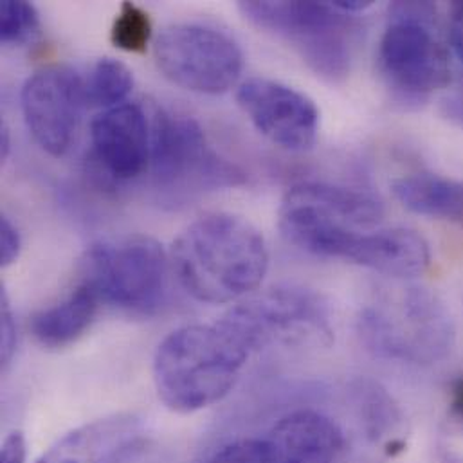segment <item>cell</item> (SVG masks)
<instances>
[{
  "label": "cell",
  "instance_id": "cell-1",
  "mask_svg": "<svg viewBox=\"0 0 463 463\" xmlns=\"http://www.w3.org/2000/svg\"><path fill=\"white\" fill-rule=\"evenodd\" d=\"M172 270L197 301L224 305L252 294L269 270L263 234L247 219L208 213L186 226L170 252Z\"/></svg>",
  "mask_w": 463,
  "mask_h": 463
},
{
  "label": "cell",
  "instance_id": "cell-2",
  "mask_svg": "<svg viewBox=\"0 0 463 463\" xmlns=\"http://www.w3.org/2000/svg\"><path fill=\"white\" fill-rule=\"evenodd\" d=\"M250 352L224 328L190 325L157 346L154 384L159 399L177 413H197L226 399Z\"/></svg>",
  "mask_w": 463,
  "mask_h": 463
},
{
  "label": "cell",
  "instance_id": "cell-3",
  "mask_svg": "<svg viewBox=\"0 0 463 463\" xmlns=\"http://www.w3.org/2000/svg\"><path fill=\"white\" fill-rule=\"evenodd\" d=\"M384 208L375 197L328 183H299L287 190L278 226L301 250L345 260L361 232L381 226Z\"/></svg>",
  "mask_w": 463,
  "mask_h": 463
},
{
  "label": "cell",
  "instance_id": "cell-4",
  "mask_svg": "<svg viewBox=\"0 0 463 463\" xmlns=\"http://www.w3.org/2000/svg\"><path fill=\"white\" fill-rule=\"evenodd\" d=\"M357 332L375 355L411 364L446 359L457 337L448 307L424 287H408L366 307L357 319Z\"/></svg>",
  "mask_w": 463,
  "mask_h": 463
},
{
  "label": "cell",
  "instance_id": "cell-5",
  "mask_svg": "<svg viewBox=\"0 0 463 463\" xmlns=\"http://www.w3.org/2000/svg\"><path fill=\"white\" fill-rule=\"evenodd\" d=\"M170 256L146 234H121L94 241L83 254L80 281L101 299L132 314H152L166 298Z\"/></svg>",
  "mask_w": 463,
  "mask_h": 463
},
{
  "label": "cell",
  "instance_id": "cell-6",
  "mask_svg": "<svg viewBox=\"0 0 463 463\" xmlns=\"http://www.w3.org/2000/svg\"><path fill=\"white\" fill-rule=\"evenodd\" d=\"M148 168L156 190L170 203L247 181L236 165L213 148L197 119L163 109L152 118Z\"/></svg>",
  "mask_w": 463,
  "mask_h": 463
},
{
  "label": "cell",
  "instance_id": "cell-7",
  "mask_svg": "<svg viewBox=\"0 0 463 463\" xmlns=\"http://www.w3.org/2000/svg\"><path fill=\"white\" fill-rule=\"evenodd\" d=\"M241 14L294 47L319 78L339 83L350 74L354 22L332 2H240Z\"/></svg>",
  "mask_w": 463,
  "mask_h": 463
},
{
  "label": "cell",
  "instance_id": "cell-8",
  "mask_svg": "<svg viewBox=\"0 0 463 463\" xmlns=\"http://www.w3.org/2000/svg\"><path fill=\"white\" fill-rule=\"evenodd\" d=\"M219 323L252 354L270 345L330 346L334 330L326 301L314 290L279 285L230 308Z\"/></svg>",
  "mask_w": 463,
  "mask_h": 463
},
{
  "label": "cell",
  "instance_id": "cell-9",
  "mask_svg": "<svg viewBox=\"0 0 463 463\" xmlns=\"http://www.w3.org/2000/svg\"><path fill=\"white\" fill-rule=\"evenodd\" d=\"M157 69L174 85L203 94L230 92L243 72V52L230 33L199 22L165 27L154 43Z\"/></svg>",
  "mask_w": 463,
  "mask_h": 463
},
{
  "label": "cell",
  "instance_id": "cell-10",
  "mask_svg": "<svg viewBox=\"0 0 463 463\" xmlns=\"http://www.w3.org/2000/svg\"><path fill=\"white\" fill-rule=\"evenodd\" d=\"M377 51V67L393 96L402 103H422L451 81L446 47L430 22L390 14Z\"/></svg>",
  "mask_w": 463,
  "mask_h": 463
},
{
  "label": "cell",
  "instance_id": "cell-11",
  "mask_svg": "<svg viewBox=\"0 0 463 463\" xmlns=\"http://www.w3.org/2000/svg\"><path fill=\"white\" fill-rule=\"evenodd\" d=\"M25 127L49 156L61 157L72 145L87 107L85 78L69 65H49L27 78L20 92Z\"/></svg>",
  "mask_w": 463,
  "mask_h": 463
},
{
  "label": "cell",
  "instance_id": "cell-12",
  "mask_svg": "<svg viewBox=\"0 0 463 463\" xmlns=\"http://www.w3.org/2000/svg\"><path fill=\"white\" fill-rule=\"evenodd\" d=\"M236 103L265 139L287 152H307L317 141L319 110L290 85L249 78L236 89Z\"/></svg>",
  "mask_w": 463,
  "mask_h": 463
},
{
  "label": "cell",
  "instance_id": "cell-13",
  "mask_svg": "<svg viewBox=\"0 0 463 463\" xmlns=\"http://www.w3.org/2000/svg\"><path fill=\"white\" fill-rule=\"evenodd\" d=\"M92 159L112 183H128L150 166L152 121L137 103L99 112L90 123Z\"/></svg>",
  "mask_w": 463,
  "mask_h": 463
},
{
  "label": "cell",
  "instance_id": "cell-14",
  "mask_svg": "<svg viewBox=\"0 0 463 463\" xmlns=\"http://www.w3.org/2000/svg\"><path fill=\"white\" fill-rule=\"evenodd\" d=\"M143 440V422L116 413L63 435L34 463H123Z\"/></svg>",
  "mask_w": 463,
  "mask_h": 463
},
{
  "label": "cell",
  "instance_id": "cell-15",
  "mask_svg": "<svg viewBox=\"0 0 463 463\" xmlns=\"http://www.w3.org/2000/svg\"><path fill=\"white\" fill-rule=\"evenodd\" d=\"M290 463H348L354 440L330 415L296 410L283 415L267 433Z\"/></svg>",
  "mask_w": 463,
  "mask_h": 463
},
{
  "label": "cell",
  "instance_id": "cell-16",
  "mask_svg": "<svg viewBox=\"0 0 463 463\" xmlns=\"http://www.w3.org/2000/svg\"><path fill=\"white\" fill-rule=\"evenodd\" d=\"M346 261L393 278H415L431 265V247L420 232L390 228L361 232L350 245Z\"/></svg>",
  "mask_w": 463,
  "mask_h": 463
},
{
  "label": "cell",
  "instance_id": "cell-17",
  "mask_svg": "<svg viewBox=\"0 0 463 463\" xmlns=\"http://www.w3.org/2000/svg\"><path fill=\"white\" fill-rule=\"evenodd\" d=\"M99 305L98 294L87 283L78 281L61 301L31 316V335L47 350L67 348L90 328Z\"/></svg>",
  "mask_w": 463,
  "mask_h": 463
},
{
  "label": "cell",
  "instance_id": "cell-18",
  "mask_svg": "<svg viewBox=\"0 0 463 463\" xmlns=\"http://www.w3.org/2000/svg\"><path fill=\"white\" fill-rule=\"evenodd\" d=\"M392 192L411 213L463 226L462 181L420 172L393 181Z\"/></svg>",
  "mask_w": 463,
  "mask_h": 463
},
{
  "label": "cell",
  "instance_id": "cell-19",
  "mask_svg": "<svg viewBox=\"0 0 463 463\" xmlns=\"http://www.w3.org/2000/svg\"><path fill=\"white\" fill-rule=\"evenodd\" d=\"M132 89V71L116 58H99L85 78L87 105L103 110L123 105Z\"/></svg>",
  "mask_w": 463,
  "mask_h": 463
},
{
  "label": "cell",
  "instance_id": "cell-20",
  "mask_svg": "<svg viewBox=\"0 0 463 463\" xmlns=\"http://www.w3.org/2000/svg\"><path fill=\"white\" fill-rule=\"evenodd\" d=\"M152 31L148 11L134 2H123L110 29V40L121 51L141 54L148 49Z\"/></svg>",
  "mask_w": 463,
  "mask_h": 463
},
{
  "label": "cell",
  "instance_id": "cell-21",
  "mask_svg": "<svg viewBox=\"0 0 463 463\" xmlns=\"http://www.w3.org/2000/svg\"><path fill=\"white\" fill-rule=\"evenodd\" d=\"M40 34V16L33 4L4 0L0 4V40L5 45H25Z\"/></svg>",
  "mask_w": 463,
  "mask_h": 463
},
{
  "label": "cell",
  "instance_id": "cell-22",
  "mask_svg": "<svg viewBox=\"0 0 463 463\" xmlns=\"http://www.w3.org/2000/svg\"><path fill=\"white\" fill-rule=\"evenodd\" d=\"M206 463H290V460L265 435L234 440L221 448Z\"/></svg>",
  "mask_w": 463,
  "mask_h": 463
},
{
  "label": "cell",
  "instance_id": "cell-23",
  "mask_svg": "<svg viewBox=\"0 0 463 463\" xmlns=\"http://www.w3.org/2000/svg\"><path fill=\"white\" fill-rule=\"evenodd\" d=\"M0 359L2 366H9L14 352H16V321L11 308V301L5 290H2V303H0Z\"/></svg>",
  "mask_w": 463,
  "mask_h": 463
},
{
  "label": "cell",
  "instance_id": "cell-24",
  "mask_svg": "<svg viewBox=\"0 0 463 463\" xmlns=\"http://www.w3.org/2000/svg\"><path fill=\"white\" fill-rule=\"evenodd\" d=\"M22 250V236L18 228L9 221V217L2 215L0 219V265H13Z\"/></svg>",
  "mask_w": 463,
  "mask_h": 463
},
{
  "label": "cell",
  "instance_id": "cell-25",
  "mask_svg": "<svg viewBox=\"0 0 463 463\" xmlns=\"http://www.w3.org/2000/svg\"><path fill=\"white\" fill-rule=\"evenodd\" d=\"M27 458V444L25 437L20 431L9 433L2 442V463H25Z\"/></svg>",
  "mask_w": 463,
  "mask_h": 463
},
{
  "label": "cell",
  "instance_id": "cell-26",
  "mask_svg": "<svg viewBox=\"0 0 463 463\" xmlns=\"http://www.w3.org/2000/svg\"><path fill=\"white\" fill-rule=\"evenodd\" d=\"M449 417L463 428V375L451 384L449 392Z\"/></svg>",
  "mask_w": 463,
  "mask_h": 463
},
{
  "label": "cell",
  "instance_id": "cell-27",
  "mask_svg": "<svg viewBox=\"0 0 463 463\" xmlns=\"http://www.w3.org/2000/svg\"><path fill=\"white\" fill-rule=\"evenodd\" d=\"M451 43L455 52L458 54V58L463 61V2L457 4L453 7V14H451Z\"/></svg>",
  "mask_w": 463,
  "mask_h": 463
},
{
  "label": "cell",
  "instance_id": "cell-28",
  "mask_svg": "<svg viewBox=\"0 0 463 463\" xmlns=\"http://www.w3.org/2000/svg\"><path fill=\"white\" fill-rule=\"evenodd\" d=\"M372 4H373V2H370V0H334V2H332V5H334L337 11L345 13V14L361 13V11L368 9V7H372Z\"/></svg>",
  "mask_w": 463,
  "mask_h": 463
},
{
  "label": "cell",
  "instance_id": "cell-29",
  "mask_svg": "<svg viewBox=\"0 0 463 463\" xmlns=\"http://www.w3.org/2000/svg\"><path fill=\"white\" fill-rule=\"evenodd\" d=\"M9 150H11V141H9V128L5 125V121L2 123V134H0V154H2V159L5 161L7 156H9Z\"/></svg>",
  "mask_w": 463,
  "mask_h": 463
},
{
  "label": "cell",
  "instance_id": "cell-30",
  "mask_svg": "<svg viewBox=\"0 0 463 463\" xmlns=\"http://www.w3.org/2000/svg\"><path fill=\"white\" fill-rule=\"evenodd\" d=\"M440 463H463V458L451 453L449 449H444V451H440Z\"/></svg>",
  "mask_w": 463,
  "mask_h": 463
}]
</instances>
